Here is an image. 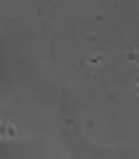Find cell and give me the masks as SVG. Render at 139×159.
<instances>
[{"mask_svg": "<svg viewBox=\"0 0 139 159\" xmlns=\"http://www.w3.org/2000/svg\"><path fill=\"white\" fill-rule=\"evenodd\" d=\"M0 134H2V137H15V124L5 119V122L0 124Z\"/></svg>", "mask_w": 139, "mask_h": 159, "instance_id": "2", "label": "cell"}, {"mask_svg": "<svg viewBox=\"0 0 139 159\" xmlns=\"http://www.w3.org/2000/svg\"><path fill=\"white\" fill-rule=\"evenodd\" d=\"M137 92H139V77H137Z\"/></svg>", "mask_w": 139, "mask_h": 159, "instance_id": "4", "label": "cell"}, {"mask_svg": "<svg viewBox=\"0 0 139 159\" xmlns=\"http://www.w3.org/2000/svg\"><path fill=\"white\" fill-rule=\"evenodd\" d=\"M102 60H104V55H102V52H89V55H87V65H89V67L102 65Z\"/></svg>", "mask_w": 139, "mask_h": 159, "instance_id": "1", "label": "cell"}, {"mask_svg": "<svg viewBox=\"0 0 139 159\" xmlns=\"http://www.w3.org/2000/svg\"><path fill=\"white\" fill-rule=\"evenodd\" d=\"M127 57H129L132 62H137V65H139V50H134V47H132V50H127Z\"/></svg>", "mask_w": 139, "mask_h": 159, "instance_id": "3", "label": "cell"}]
</instances>
